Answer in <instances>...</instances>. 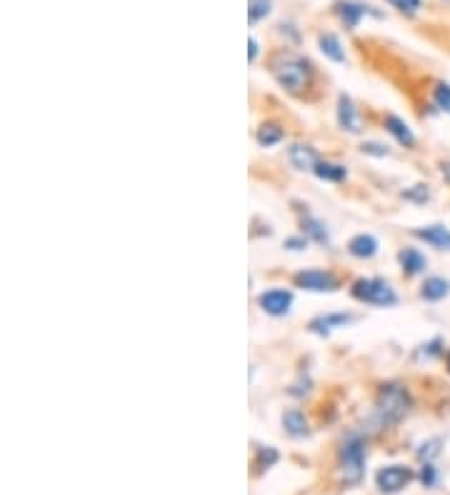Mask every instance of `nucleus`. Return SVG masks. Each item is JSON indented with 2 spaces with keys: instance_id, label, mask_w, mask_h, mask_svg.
<instances>
[{
  "instance_id": "f257e3e1",
  "label": "nucleus",
  "mask_w": 450,
  "mask_h": 495,
  "mask_svg": "<svg viewBox=\"0 0 450 495\" xmlns=\"http://www.w3.org/2000/svg\"><path fill=\"white\" fill-rule=\"evenodd\" d=\"M271 71L276 80L291 93H300L310 80V63L291 51L276 53L271 61Z\"/></svg>"
},
{
  "instance_id": "f03ea898",
  "label": "nucleus",
  "mask_w": 450,
  "mask_h": 495,
  "mask_svg": "<svg viewBox=\"0 0 450 495\" xmlns=\"http://www.w3.org/2000/svg\"><path fill=\"white\" fill-rule=\"evenodd\" d=\"M410 408V398L403 385H385L375 400V420L380 425H395L405 418Z\"/></svg>"
},
{
  "instance_id": "7ed1b4c3",
  "label": "nucleus",
  "mask_w": 450,
  "mask_h": 495,
  "mask_svg": "<svg viewBox=\"0 0 450 495\" xmlns=\"http://www.w3.org/2000/svg\"><path fill=\"white\" fill-rule=\"evenodd\" d=\"M365 473V445L360 438H348L340 450V475L348 485H355L363 480Z\"/></svg>"
},
{
  "instance_id": "20e7f679",
  "label": "nucleus",
  "mask_w": 450,
  "mask_h": 495,
  "mask_svg": "<svg viewBox=\"0 0 450 495\" xmlns=\"http://www.w3.org/2000/svg\"><path fill=\"white\" fill-rule=\"evenodd\" d=\"M353 296L363 303H373V306H395V293L385 281L378 278H368V281H358L353 286Z\"/></svg>"
},
{
  "instance_id": "39448f33",
  "label": "nucleus",
  "mask_w": 450,
  "mask_h": 495,
  "mask_svg": "<svg viewBox=\"0 0 450 495\" xmlns=\"http://www.w3.org/2000/svg\"><path fill=\"white\" fill-rule=\"evenodd\" d=\"M410 480H413V473H410V468H405V465H385V468H380L378 475H375V483H378V488L383 490V493H398V490H403Z\"/></svg>"
},
{
  "instance_id": "423d86ee",
  "label": "nucleus",
  "mask_w": 450,
  "mask_h": 495,
  "mask_svg": "<svg viewBox=\"0 0 450 495\" xmlns=\"http://www.w3.org/2000/svg\"><path fill=\"white\" fill-rule=\"evenodd\" d=\"M295 283L300 288H305V291H313V293H330L338 288V281L330 276V273L315 271V268H310V271H300L295 276Z\"/></svg>"
},
{
  "instance_id": "0eeeda50",
  "label": "nucleus",
  "mask_w": 450,
  "mask_h": 495,
  "mask_svg": "<svg viewBox=\"0 0 450 495\" xmlns=\"http://www.w3.org/2000/svg\"><path fill=\"white\" fill-rule=\"evenodd\" d=\"M258 303H261L263 311L271 313V316H283V313H288V308H291L293 296H291V291H281V288H276V291L263 293V296L258 298Z\"/></svg>"
},
{
  "instance_id": "6e6552de",
  "label": "nucleus",
  "mask_w": 450,
  "mask_h": 495,
  "mask_svg": "<svg viewBox=\"0 0 450 495\" xmlns=\"http://www.w3.org/2000/svg\"><path fill=\"white\" fill-rule=\"evenodd\" d=\"M338 123H340V128L348 130V133H360L358 110H355L353 100H350L345 93L338 98Z\"/></svg>"
},
{
  "instance_id": "1a4fd4ad",
  "label": "nucleus",
  "mask_w": 450,
  "mask_h": 495,
  "mask_svg": "<svg viewBox=\"0 0 450 495\" xmlns=\"http://www.w3.org/2000/svg\"><path fill=\"white\" fill-rule=\"evenodd\" d=\"M288 158H291L293 168H298V170H315L318 168V155L310 145H300V143L291 145Z\"/></svg>"
},
{
  "instance_id": "9d476101",
  "label": "nucleus",
  "mask_w": 450,
  "mask_h": 495,
  "mask_svg": "<svg viewBox=\"0 0 450 495\" xmlns=\"http://www.w3.org/2000/svg\"><path fill=\"white\" fill-rule=\"evenodd\" d=\"M420 240L435 245L440 251H450V230H445L443 225H428V228H418L415 230Z\"/></svg>"
},
{
  "instance_id": "9b49d317",
  "label": "nucleus",
  "mask_w": 450,
  "mask_h": 495,
  "mask_svg": "<svg viewBox=\"0 0 450 495\" xmlns=\"http://www.w3.org/2000/svg\"><path fill=\"white\" fill-rule=\"evenodd\" d=\"M335 13L340 16V21H343L345 26L355 28V26H358L360 18L368 13V6H360V3H350V0H340V3H335Z\"/></svg>"
},
{
  "instance_id": "f8f14e48",
  "label": "nucleus",
  "mask_w": 450,
  "mask_h": 495,
  "mask_svg": "<svg viewBox=\"0 0 450 495\" xmlns=\"http://www.w3.org/2000/svg\"><path fill=\"white\" fill-rule=\"evenodd\" d=\"M350 321H353V316H348V313H330V316L315 318V321L310 323V330L313 333H330L333 328H345Z\"/></svg>"
},
{
  "instance_id": "ddd939ff",
  "label": "nucleus",
  "mask_w": 450,
  "mask_h": 495,
  "mask_svg": "<svg viewBox=\"0 0 450 495\" xmlns=\"http://www.w3.org/2000/svg\"><path fill=\"white\" fill-rule=\"evenodd\" d=\"M385 128H388V133L393 135V138L398 140L400 145H405V148H410V145L415 143L413 133H410V128H408V123L400 120L398 115H388V118H385Z\"/></svg>"
},
{
  "instance_id": "4468645a",
  "label": "nucleus",
  "mask_w": 450,
  "mask_h": 495,
  "mask_svg": "<svg viewBox=\"0 0 450 495\" xmlns=\"http://www.w3.org/2000/svg\"><path fill=\"white\" fill-rule=\"evenodd\" d=\"M348 251L353 253L355 258H373L375 253H378V240L373 238V235H355L353 240H350L348 245Z\"/></svg>"
},
{
  "instance_id": "2eb2a0df",
  "label": "nucleus",
  "mask_w": 450,
  "mask_h": 495,
  "mask_svg": "<svg viewBox=\"0 0 450 495\" xmlns=\"http://www.w3.org/2000/svg\"><path fill=\"white\" fill-rule=\"evenodd\" d=\"M398 261H400V266H403V271L408 273V276H418V273L425 268V263H428L423 253L415 251V248H405V251H400Z\"/></svg>"
},
{
  "instance_id": "dca6fc26",
  "label": "nucleus",
  "mask_w": 450,
  "mask_h": 495,
  "mask_svg": "<svg viewBox=\"0 0 450 495\" xmlns=\"http://www.w3.org/2000/svg\"><path fill=\"white\" fill-rule=\"evenodd\" d=\"M448 291H450V283L445 278H428L423 283V288H420V296L425 301H443L448 296Z\"/></svg>"
},
{
  "instance_id": "f3484780",
  "label": "nucleus",
  "mask_w": 450,
  "mask_h": 495,
  "mask_svg": "<svg viewBox=\"0 0 450 495\" xmlns=\"http://www.w3.org/2000/svg\"><path fill=\"white\" fill-rule=\"evenodd\" d=\"M283 428H286L293 438H303V435H308L305 415H303L300 410H288V413L283 415Z\"/></svg>"
},
{
  "instance_id": "a211bd4d",
  "label": "nucleus",
  "mask_w": 450,
  "mask_h": 495,
  "mask_svg": "<svg viewBox=\"0 0 450 495\" xmlns=\"http://www.w3.org/2000/svg\"><path fill=\"white\" fill-rule=\"evenodd\" d=\"M318 46H320L323 56L330 58V61H335V63L345 61V53H343V48H340V41H338L333 33H323V36L318 38Z\"/></svg>"
},
{
  "instance_id": "6ab92c4d",
  "label": "nucleus",
  "mask_w": 450,
  "mask_h": 495,
  "mask_svg": "<svg viewBox=\"0 0 450 495\" xmlns=\"http://www.w3.org/2000/svg\"><path fill=\"white\" fill-rule=\"evenodd\" d=\"M281 140H283V128L281 125H276V123H266V125L258 130V143L266 145V148L281 143Z\"/></svg>"
},
{
  "instance_id": "aec40b11",
  "label": "nucleus",
  "mask_w": 450,
  "mask_h": 495,
  "mask_svg": "<svg viewBox=\"0 0 450 495\" xmlns=\"http://www.w3.org/2000/svg\"><path fill=\"white\" fill-rule=\"evenodd\" d=\"M315 175L320 180H330V183H338V180L345 178V168H343V165H335V163H318Z\"/></svg>"
},
{
  "instance_id": "412c9836",
  "label": "nucleus",
  "mask_w": 450,
  "mask_h": 495,
  "mask_svg": "<svg viewBox=\"0 0 450 495\" xmlns=\"http://www.w3.org/2000/svg\"><path fill=\"white\" fill-rule=\"evenodd\" d=\"M271 6L273 0H251V6H248V18L251 23H258L261 18H266L271 13Z\"/></svg>"
},
{
  "instance_id": "4be33fe9",
  "label": "nucleus",
  "mask_w": 450,
  "mask_h": 495,
  "mask_svg": "<svg viewBox=\"0 0 450 495\" xmlns=\"http://www.w3.org/2000/svg\"><path fill=\"white\" fill-rule=\"evenodd\" d=\"M305 233H310L318 243H325L328 240V233H325V228H323V223H318V220H313V218L305 220Z\"/></svg>"
},
{
  "instance_id": "5701e85b",
  "label": "nucleus",
  "mask_w": 450,
  "mask_h": 495,
  "mask_svg": "<svg viewBox=\"0 0 450 495\" xmlns=\"http://www.w3.org/2000/svg\"><path fill=\"white\" fill-rule=\"evenodd\" d=\"M388 3L395 8V11L408 13V16H413V13H418V8H420V0H388Z\"/></svg>"
},
{
  "instance_id": "b1692460",
  "label": "nucleus",
  "mask_w": 450,
  "mask_h": 495,
  "mask_svg": "<svg viewBox=\"0 0 450 495\" xmlns=\"http://www.w3.org/2000/svg\"><path fill=\"white\" fill-rule=\"evenodd\" d=\"M435 103H438V108H443V110L450 113V85L440 83V85L435 88Z\"/></svg>"
},
{
  "instance_id": "393cba45",
  "label": "nucleus",
  "mask_w": 450,
  "mask_h": 495,
  "mask_svg": "<svg viewBox=\"0 0 450 495\" xmlns=\"http://www.w3.org/2000/svg\"><path fill=\"white\" fill-rule=\"evenodd\" d=\"M435 478H438V475H435V468L430 463H425L423 465V470H420V480H423V485L425 488H430V485H435Z\"/></svg>"
},
{
  "instance_id": "a878e982",
  "label": "nucleus",
  "mask_w": 450,
  "mask_h": 495,
  "mask_svg": "<svg viewBox=\"0 0 450 495\" xmlns=\"http://www.w3.org/2000/svg\"><path fill=\"white\" fill-rule=\"evenodd\" d=\"M363 153H373V155H388V148H383L380 143H365Z\"/></svg>"
},
{
  "instance_id": "bb28decb",
  "label": "nucleus",
  "mask_w": 450,
  "mask_h": 495,
  "mask_svg": "<svg viewBox=\"0 0 450 495\" xmlns=\"http://www.w3.org/2000/svg\"><path fill=\"white\" fill-rule=\"evenodd\" d=\"M286 245L291 248V251H303V248H305V240H303V238H288Z\"/></svg>"
},
{
  "instance_id": "cd10ccee",
  "label": "nucleus",
  "mask_w": 450,
  "mask_h": 495,
  "mask_svg": "<svg viewBox=\"0 0 450 495\" xmlns=\"http://www.w3.org/2000/svg\"><path fill=\"white\" fill-rule=\"evenodd\" d=\"M256 56H258V41L251 38V61H256Z\"/></svg>"
},
{
  "instance_id": "c85d7f7f",
  "label": "nucleus",
  "mask_w": 450,
  "mask_h": 495,
  "mask_svg": "<svg viewBox=\"0 0 450 495\" xmlns=\"http://www.w3.org/2000/svg\"><path fill=\"white\" fill-rule=\"evenodd\" d=\"M443 178H445V183L450 185V163H448V165H443Z\"/></svg>"
},
{
  "instance_id": "c756f323",
  "label": "nucleus",
  "mask_w": 450,
  "mask_h": 495,
  "mask_svg": "<svg viewBox=\"0 0 450 495\" xmlns=\"http://www.w3.org/2000/svg\"><path fill=\"white\" fill-rule=\"evenodd\" d=\"M448 370H450V355H448Z\"/></svg>"
}]
</instances>
